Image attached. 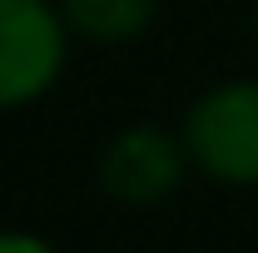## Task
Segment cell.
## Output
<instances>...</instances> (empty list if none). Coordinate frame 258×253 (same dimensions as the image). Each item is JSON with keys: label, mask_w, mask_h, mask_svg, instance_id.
Here are the masks:
<instances>
[{"label": "cell", "mask_w": 258, "mask_h": 253, "mask_svg": "<svg viewBox=\"0 0 258 253\" xmlns=\"http://www.w3.org/2000/svg\"><path fill=\"white\" fill-rule=\"evenodd\" d=\"M0 253H55L45 238H35V233H0Z\"/></svg>", "instance_id": "cell-5"}, {"label": "cell", "mask_w": 258, "mask_h": 253, "mask_svg": "<svg viewBox=\"0 0 258 253\" xmlns=\"http://www.w3.org/2000/svg\"><path fill=\"white\" fill-rule=\"evenodd\" d=\"M253 30H258V10H253Z\"/></svg>", "instance_id": "cell-6"}, {"label": "cell", "mask_w": 258, "mask_h": 253, "mask_svg": "<svg viewBox=\"0 0 258 253\" xmlns=\"http://www.w3.org/2000/svg\"><path fill=\"white\" fill-rule=\"evenodd\" d=\"M159 0H60V15L70 35L80 40H95V45H119L134 40L154 20Z\"/></svg>", "instance_id": "cell-4"}, {"label": "cell", "mask_w": 258, "mask_h": 253, "mask_svg": "<svg viewBox=\"0 0 258 253\" xmlns=\"http://www.w3.org/2000/svg\"><path fill=\"white\" fill-rule=\"evenodd\" d=\"M184 149L219 184H258V80H228L194 99Z\"/></svg>", "instance_id": "cell-1"}, {"label": "cell", "mask_w": 258, "mask_h": 253, "mask_svg": "<svg viewBox=\"0 0 258 253\" xmlns=\"http://www.w3.org/2000/svg\"><path fill=\"white\" fill-rule=\"evenodd\" d=\"M70 25L50 0H0V109L40 99L64 70Z\"/></svg>", "instance_id": "cell-2"}, {"label": "cell", "mask_w": 258, "mask_h": 253, "mask_svg": "<svg viewBox=\"0 0 258 253\" xmlns=\"http://www.w3.org/2000/svg\"><path fill=\"white\" fill-rule=\"evenodd\" d=\"M184 169H189V149L184 139L164 134V129H124L99 164V179L104 189L124 204H159L184 184Z\"/></svg>", "instance_id": "cell-3"}]
</instances>
